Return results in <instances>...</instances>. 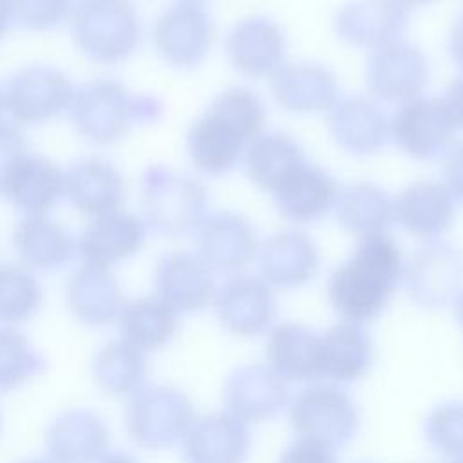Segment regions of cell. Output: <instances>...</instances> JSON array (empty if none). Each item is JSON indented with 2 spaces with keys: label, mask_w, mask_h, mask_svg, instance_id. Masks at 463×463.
Segmentation results:
<instances>
[{
  "label": "cell",
  "mask_w": 463,
  "mask_h": 463,
  "mask_svg": "<svg viewBox=\"0 0 463 463\" xmlns=\"http://www.w3.org/2000/svg\"><path fill=\"white\" fill-rule=\"evenodd\" d=\"M327 132L335 145L353 157L380 154L387 141L389 119L376 101L365 96H345L327 110Z\"/></svg>",
  "instance_id": "ac0fdd59"
},
{
  "label": "cell",
  "mask_w": 463,
  "mask_h": 463,
  "mask_svg": "<svg viewBox=\"0 0 463 463\" xmlns=\"http://www.w3.org/2000/svg\"><path fill=\"white\" fill-rule=\"evenodd\" d=\"M65 300L71 315L87 327L114 324L125 304L110 269L85 262L69 277Z\"/></svg>",
  "instance_id": "4316f807"
},
{
  "label": "cell",
  "mask_w": 463,
  "mask_h": 463,
  "mask_svg": "<svg viewBox=\"0 0 463 463\" xmlns=\"http://www.w3.org/2000/svg\"><path fill=\"white\" fill-rule=\"evenodd\" d=\"M2 105H4V103H2V96H0V109H2Z\"/></svg>",
  "instance_id": "db71d44e"
},
{
  "label": "cell",
  "mask_w": 463,
  "mask_h": 463,
  "mask_svg": "<svg viewBox=\"0 0 463 463\" xmlns=\"http://www.w3.org/2000/svg\"><path fill=\"white\" fill-rule=\"evenodd\" d=\"M271 96L288 114H320L338 101L340 83L327 65L302 60L284 63L271 76Z\"/></svg>",
  "instance_id": "ffe728a7"
},
{
  "label": "cell",
  "mask_w": 463,
  "mask_h": 463,
  "mask_svg": "<svg viewBox=\"0 0 463 463\" xmlns=\"http://www.w3.org/2000/svg\"><path fill=\"white\" fill-rule=\"evenodd\" d=\"M423 436L429 447L452 459L463 461V400L438 403L425 418Z\"/></svg>",
  "instance_id": "f35d334b"
},
{
  "label": "cell",
  "mask_w": 463,
  "mask_h": 463,
  "mask_svg": "<svg viewBox=\"0 0 463 463\" xmlns=\"http://www.w3.org/2000/svg\"><path fill=\"white\" fill-rule=\"evenodd\" d=\"M279 463H338L336 450L306 438H297L280 454Z\"/></svg>",
  "instance_id": "60d3db41"
},
{
  "label": "cell",
  "mask_w": 463,
  "mask_h": 463,
  "mask_svg": "<svg viewBox=\"0 0 463 463\" xmlns=\"http://www.w3.org/2000/svg\"><path fill=\"white\" fill-rule=\"evenodd\" d=\"M98 463H137V461L123 450H109Z\"/></svg>",
  "instance_id": "bcb514c9"
},
{
  "label": "cell",
  "mask_w": 463,
  "mask_h": 463,
  "mask_svg": "<svg viewBox=\"0 0 463 463\" xmlns=\"http://www.w3.org/2000/svg\"><path fill=\"white\" fill-rule=\"evenodd\" d=\"M0 429H2V412H0Z\"/></svg>",
  "instance_id": "f5cc1de1"
},
{
  "label": "cell",
  "mask_w": 463,
  "mask_h": 463,
  "mask_svg": "<svg viewBox=\"0 0 463 463\" xmlns=\"http://www.w3.org/2000/svg\"><path fill=\"white\" fill-rule=\"evenodd\" d=\"M76 45L94 61L116 63L139 43L137 14L127 0H83L74 11Z\"/></svg>",
  "instance_id": "52a82bcc"
},
{
  "label": "cell",
  "mask_w": 463,
  "mask_h": 463,
  "mask_svg": "<svg viewBox=\"0 0 463 463\" xmlns=\"http://www.w3.org/2000/svg\"><path fill=\"white\" fill-rule=\"evenodd\" d=\"M22 463H52V461L47 459V458H31V459H25Z\"/></svg>",
  "instance_id": "f907efd6"
},
{
  "label": "cell",
  "mask_w": 463,
  "mask_h": 463,
  "mask_svg": "<svg viewBox=\"0 0 463 463\" xmlns=\"http://www.w3.org/2000/svg\"><path fill=\"white\" fill-rule=\"evenodd\" d=\"M63 192L65 175L51 159L24 154L14 165L2 195L20 210L42 213L52 208Z\"/></svg>",
  "instance_id": "1f68e13d"
},
{
  "label": "cell",
  "mask_w": 463,
  "mask_h": 463,
  "mask_svg": "<svg viewBox=\"0 0 463 463\" xmlns=\"http://www.w3.org/2000/svg\"><path fill=\"white\" fill-rule=\"evenodd\" d=\"M266 119V107L251 89L237 85L221 90L188 128L186 150L192 165L210 177L228 175L262 134Z\"/></svg>",
  "instance_id": "6da1fadb"
},
{
  "label": "cell",
  "mask_w": 463,
  "mask_h": 463,
  "mask_svg": "<svg viewBox=\"0 0 463 463\" xmlns=\"http://www.w3.org/2000/svg\"><path fill=\"white\" fill-rule=\"evenodd\" d=\"M212 304L222 329L242 338L268 333L277 318L273 288L255 275H232L217 288Z\"/></svg>",
  "instance_id": "30bf717a"
},
{
  "label": "cell",
  "mask_w": 463,
  "mask_h": 463,
  "mask_svg": "<svg viewBox=\"0 0 463 463\" xmlns=\"http://www.w3.org/2000/svg\"><path fill=\"white\" fill-rule=\"evenodd\" d=\"M74 90L69 78L49 65L18 71L2 94L4 107L18 123H42L69 109Z\"/></svg>",
  "instance_id": "2e32d148"
},
{
  "label": "cell",
  "mask_w": 463,
  "mask_h": 463,
  "mask_svg": "<svg viewBox=\"0 0 463 463\" xmlns=\"http://www.w3.org/2000/svg\"><path fill=\"white\" fill-rule=\"evenodd\" d=\"M259 277L277 289H298L309 284L320 268V251L311 235L284 230L259 246Z\"/></svg>",
  "instance_id": "7402d4cb"
},
{
  "label": "cell",
  "mask_w": 463,
  "mask_h": 463,
  "mask_svg": "<svg viewBox=\"0 0 463 463\" xmlns=\"http://www.w3.org/2000/svg\"><path fill=\"white\" fill-rule=\"evenodd\" d=\"M11 18H13L11 0H0V38L5 34Z\"/></svg>",
  "instance_id": "7dc6e473"
},
{
  "label": "cell",
  "mask_w": 463,
  "mask_h": 463,
  "mask_svg": "<svg viewBox=\"0 0 463 463\" xmlns=\"http://www.w3.org/2000/svg\"><path fill=\"white\" fill-rule=\"evenodd\" d=\"M179 445L183 463H246L251 434L246 423L221 411L195 418Z\"/></svg>",
  "instance_id": "603a6c76"
},
{
  "label": "cell",
  "mask_w": 463,
  "mask_h": 463,
  "mask_svg": "<svg viewBox=\"0 0 463 463\" xmlns=\"http://www.w3.org/2000/svg\"><path fill=\"white\" fill-rule=\"evenodd\" d=\"M409 298L423 309L452 306L463 289V257L445 241H430L414 251L403 271Z\"/></svg>",
  "instance_id": "ba28073f"
},
{
  "label": "cell",
  "mask_w": 463,
  "mask_h": 463,
  "mask_svg": "<svg viewBox=\"0 0 463 463\" xmlns=\"http://www.w3.org/2000/svg\"><path fill=\"white\" fill-rule=\"evenodd\" d=\"M143 208L157 233L181 237L204 221L208 192L197 179L154 165L143 174Z\"/></svg>",
  "instance_id": "5b68a950"
},
{
  "label": "cell",
  "mask_w": 463,
  "mask_h": 463,
  "mask_svg": "<svg viewBox=\"0 0 463 463\" xmlns=\"http://www.w3.org/2000/svg\"><path fill=\"white\" fill-rule=\"evenodd\" d=\"M215 38L212 16L197 4L181 2L168 7L156 22L154 45L161 58L177 69L201 65Z\"/></svg>",
  "instance_id": "5bb4252c"
},
{
  "label": "cell",
  "mask_w": 463,
  "mask_h": 463,
  "mask_svg": "<svg viewBox=\"0 0 463 463\" xmlns=\"http://www.w3.org/2000/svg\"><path fill=\"white\" fill-rule=\"evenodd\" d=\"M456 127L439 98L420 96L396 107L389 119L392 143L411 159L434 161L452 146Z\"/></svg>",
  "instance_id": "9c48e42d"
},
{
  "label": "cell",
  "mask_w": 463,
  "mask_h": 463,
  "mask_svg": "<svg viewBox=\"0 0 463 463\" xmlns=\"http://www.w3.org/2000/svg\"><path fill=\"white\" fill-rule=\"evenodd\" d=\"M454 309H456V318H458L459 326L463 327V289H461L459 297H458L456 302H454Z\"/></svg>",
  "instance_id": "c3c4849f"
},
{
  "label": "cell",
  "mask_w": 463,
  "mask_h": 463,
  "mask_svg": "<svg viewBox=\"0 0 463 463\" xmlns=\"http://www.w3.org/2000/svg\"><path fill=\"white\" fill-rule=\"evenodd\" d=\"M13 18L29 29H49L63 20L69 0H11Z\"/></svg>",
  "instance_id": "ab89813d"
},
{
  "label": "cell",
  "mask_w": 463,
  "mask_h": 463,
  "mask_svg": "<svg viewBox=\"0 0 463 463\" xmlns=\"http://www.w3.org/2000/svg\"><path fill=\"white\" fill-rule=\"evenodd\" d=\"M266 365L284 382L320 380V333L298 322H282L268 331Z\"/></svg>",
  "instance_id": "83f0119b"
},
{
  "label": "cell",
  "mask_w": 463,
  "mask_h": 463,
  "mask_svg": "<svg viewBox=\"0 0 463 463\" xmlns=\"http://www.w3.org/2000/svg\"><path fill=\"white\" fill-rule=\"evenodd\" d=\"M116 324L119 338L145 354L166 347L179 329L177 313L156 295L125 302Z\"/></svg>",
  "instance_id": "d6a6232c"
},
{
  "label": "cell",
  "mask_w": 463,
  "mask_h": 463,
  "mask_svg": "<svg viewBox=\"0 0 463 463\" xmlns=\"http://www.w3.org/2000/svg\"><path fill=\"white\" fill-rule=\"evenodd\" d=\"M145 242V224L121 210L96 217L81 233L78 250L85 264L110 268L139 251Z\"/></svg>",
  "instance_id": "f1b7e54d"
},
{
  "label": "cell",
  "mask_w": 463,
  "mask_h": 463,
  "mask_svg": "<svg viewBox=\"0 0 463 463\" xmlns=\"http://www.w3.org/2000/svg\"><path fill=\"white\" fill-rule=\"evenodd\" d=\"M288 418L297 438L324 443L335 450L351 443L360 430V409L336 383H311L289 400Z\"/></svg>",
  "instance_id": "8992f818"
},
{
  "label": "cell",
  "mask_w": 463,
  "mask_h": 463,
  "mask_svg": "<svg viewBox=\"0 0 463 463\" xmlns=\"http://www.w3.org/2000/svg\"><path fill=\"white\" fill-rule=\"evenodd\" d=\"M373 360L374 344L364 324L342 320L320 333V380L336 385L358 382Z\"/></svg>",
  "instance_id": "484cf974"
},
{
  "label": "cell",
  "mask_w": 463,
  "mask_h": 463,
  "mask_svg": "<svg viewBox=\"0 0 463 463\" xmlns=\"http://www.w3.org/2000/svg\"><path fill=\"white\" fill-rule=\"evenodd\" d=\"M333 212L340 228L358 239L387 233L394 222V201L369 181L340 188Z\"/></svg>",
  "instance_id": "4dcf8cb0"
},
{
  "label": "cell",
  "mask_w": 463,
  "mask_h": 463,
  "mask_svg": "<svg viewBox=\"0 0 463 463\" xmlns=\"http://www.w3.org/2000/svg\"><path fill=\"white\" fill-rule=\"evenodd\" d=\"M156 297L177 315L206 309L215 297L213 271L195 253L172 251L165 255L154 271Z\"/></svg>",
  "instance_id": "44dd1931"
},
{
  "label": "cell",
  "mask_w": 463,
  "mask_h": 463,
  "mask_svg": "<svg viewBox=\"0 0 463 463\" xmlns=\"http://www.w3.org/2000/svg\"><path fill=\"white\" fill-rule=\"evenodd\" d=\"M244 172L262 192L273 194L300 166L307 163L306 150L288 132H262L246 150Z\"/></svg>",
  "instance_id": "f546056e"
},
{
  "label": "cell",
  "mask_w": 463,
  "mask_h": 463,
  "mask_svg": "<svg viewBox=\"0 0 463 463\" xmlns=\"http://www.w3.org/2000/svg\"><path fill=\"white\" fill-rule=\"evenodd\" d=\"M24 154V139L20 132L7 123H0V194H4L5 183Z\"/></svg>",
  "instance_id": "b9f144b4"
},
{
  "label": "cell",
  "mask_w": 463,
  "mask_h": 463,
  "mask_svg": "<svg viewBox=\"0 0 463 463\" xmlns=\"http://www.w3.org/2000/svg\"><path fill=\"white\" fill-rule=\"evenodd\" d=\"M224 411L246 425L277 418L289 405L288 382L266 364L235 367L222 385Z\"/></svg>",
  "instance_id": "9a60e30c"
},
{
  "label": "cell",
  "mask_w": 463,
  "mask_h": 463,
  "mask_svg": "<svg viewBox=\"0 0 463 463\" xmlns=\"http://www.w3.org/2000/svg\"><path fill=\"white\" fill-rule=\"evenodd\" d=\"M69 114L83 137L94 143H110L125 136L134 125L159 119L163 103L150 94L130 96L118 81L96 80L74 92Z\"/></svg>",
  "instance_id": "3957f363"
},
{
  "label": "cell",
  "mask_w": 463,
  "mask_h": 463,
  "mask_svg": "<svg viewBox=\"0 0 463 463\" xmlns=\"http://www.w3.org/2000/svg\"><path fill=\"white\" fill-rule=\"evenodd\" d=\"M407 25L409 9L396 0H347L333 18L338 40L367 51L402 40Z\"/></svg>",
  "instance_id": "e0dca14e"
},
{
  "label": "cell",
  "mask_w": 463,
  "mask_h": 463,
  "mask_svg": "<svg viewBox=\"0 0 463 463\" xmlns=\"http://www.w3.org/2000/svg\"><path fill=\"white\" fill-rule=\"evenodd\" d=\"M456 130H463V74L454 78L439 98Z\"/></svg>",
  "instance_id": "ee69618b"
},
{
  "label": "cell",
  "mask_w": 463,
  "mask_h": 463,
  "mask_svg": "<svg viewBox=\"0 0 463 463\" xmlns=\"http://www.w3.org/2000/svg\"><path fill=\"white\" fill-rule=\"evenodd\" d=\"M43 289L24 266L0 264V324L16 327L29 322L42 307Z\"/></svg>",
  "instance_id": "74e56055"
},
{
  "label": "cell",
  "mask_w": 463,
  "mask_h": 463,
  "mask_svg": "<svg viewBox=\"0 0 463 463\" xmlns=\"http://www.w3.org/2000/svg\"><path fill=\"white\" fill-rule=\"evenodd\" d=\"M443 184L456 199V203H463V141L452 145L443 156L441 166Z\"/></svg>",
  "instance_id": "7bdbcfd3"
},
{
  "label": "cell",
  "mask_w": 463,
  "mask_h": 463,
  "mask_svg": "<svg viewBox=\"0 0 463 463\" xmlns=\"http://www.w3.org/2000/svg\"><path fill=\"white\" fill-rule=\"evenodd\" d=\"M394 221L412 237L439 241L456 221V199L438 181H414L394 199Z\"/></svg>",
  "instance_id": "cb8c5ba5"
},
{
  "label": "cell",
  "mask_w": 463,
  "mask_h": 463,
  "mask_svg": "<svg viewBox=\"0 0 463 463\" xmlns=\"http://www.w3.org/2000/svg\"><path fill=\"white\" fill-rule=\"evenodd\" d=\"M183 2H188V4H195V2H201V0H183Z\"/></svg>",
  "instance_id": "816d5d0a"
},
{
  "label": "cell",
  "mask_w": 463,
  "mask_h": 463,
  "mask_svg": "<svg viewBox=\"0 0 463 463\" xmlns=\"http://www.w3.org/2000/svg\"><path fill=\"white\" fill-rule=\"evenodd\" d=\"M400 244L387 233L364 237L327 280V300L347 322L378 318L403 282Z\"/></svg>",
  "instance_id": "7a4b0ae2"
},
{
  "label": "cell",
  "mask_w": 463,
  "mask_h": 463,
  "mask_svg": "<svg viewBox=\"0 0 463 463\" xmlns=\"http://www.w3.org/2000/svg\"><path fill=\"white\" fill-rule=\"evenodd\" d=\"M90 374L98 389L114 398H130L146 380V354L121 338L99 345L90 360Z\"/></svg>",
  "instance_id": "e575fe53"
},
{
  "label": "cell",
  "mask_w": 463,
  "mask_h": 463,
  "mask_svg": "<svg viewBox=\"0 0 463 463\" xmlns=\"http://www.w3.org/2000/svg\"><path fill=\"white\" fill-rule=\"evenodd\" d=\"M450 463H463V461H450Z\"/></svg>",
  "instance_id": "11a10c76"
},
{
  "label": "cell",
  "mask_w": 463,
  "mask_h": 463,
  "mask_svg": "<svg viewBox=\"0 0 463 463\" xmlns=\"http://www.w3.org/2000/svg\"><path fill=\"white\" fill-rule=\"evenodd\" d=\"M110 445L107 421L94 411L72 407L47 425L43 447L52 463H98Z\"/></svg>",
  "instance_id": "d6986e66"
},
{
  "label": "cell",
  "mask_w": 463,
  "mask_h": 463,
  "mask_svg": "<svg viewBox=\"0 0 463 463\" xmlns=\"http://www.w3.org/2000/svg\"><path fill=\"white\" fill-rule=\"evenodd\" d=\"M14 250L27 269H61L74 253L71 235L54 221L31 215L18 222L13 237Z\"/></svg>",
  "instance_id": "d590c367"
},
{
  "label": "cell",
  "mask_w": 463,
  "mask_h": 463,
  "mask_svg": "<svg viewBox=\"0 0 463 463\" xmlns=\"http://www.w3.org/2000/svg\"><path fill=\"white\" fill-rule=\"evenodd\" d=\"M398 4H402L403 7H420V5H427V4H432L434 0H396Z\"/></svg>",
  "instance_id": "681fc988"
},
{
  "label": "cell",
  "mask_w": 463,
  "mask_h": 463,
  "mask_svg": "<svg viewBox=\"0 0 463 463\" xmlns=\"http://www.w3.org/2000/svg\"><path fill=\"white\" fill-rule=\"evenodd\" d=\"M449 52L452 61L463 71V13L452 24L449 34Z\"/></svg>",
  "instance_id": "f6af8a7d"
},
{
  "label": "cell",
  "mask_w": 463,
  "mask_h": 463,
  "mask_svg": "<svg viewBox=\"0 0 463 463\" xmlns=\"http://www.w3.org/2000/svg\"><path fill=\"white\" fill-rule=\"evenodd\" d=\"M65 194L81 213L99 217L119 210L123 181L112 165L101 159H85L65 175Z\"/></svg>",
  "instance_id": "836d02e7"
},
{
  "label": "cell",
  "mask_w": 463,
  "mask_h": 463,
  "mask_svg": "<svg viewBox=\"0 0 463 463\" xmlns=\"http://www.w3.org/2000/svg\"><path fill=\"white\" fill-rule=\"evenodd\" d=\"M259 246L253 222L239 212H215L197 228V255L213 273H241L257 259Z\"/></svg>",
  "instance_id": "4fadbf2b"
},
{
  "label": "cell",
  "mask_w": 463,
  "mask_h": 463,
  "mask_svg": "<svg viewBox=\"0 0 463 463\" xmlns=\"http://www.w3.org/2000/svg\"><path fill=\"white\" fill-rule=\"evenodd\" d=\"M195 418L190 396L172 385H143L127 398V434L137 447L146 450H165L181 443Z\"/></svg>",
  "instance_id": "277c9868"
},
{
  "label": "cell",
  "mask_w": 463,
  "mask_h": 463,
  "mask_svg": "<svg viewBox=\"0 0 463 463\" xmlns=\"http://www.w3.org/2000/svg\"><path fill=\"white\" fill-rule=\"evenodd\" d=\"M340 186L318 165L306 163L271 195L282 219L291 224H313L335 210Z\"/></svg>",
  "instance_id": "d4e9b609"
},
{
  "label": "cell",
  "mask_w": 463,
  "mask_h": 463,
  "mask_svg": "<svg viewBox=\"0 0 463 463\" xmlns=\"http://www.w3.org/2000/svg\"><path fill=\"white\" fill-rule=\"evenodd\" d=\"M224 51L230 65L244 78H271L284 63L288 36L280 24L266 14L237 20L226 34Z\"/></svg>",
  "instance_id": "8fae6325"
},
{
  "label": "cell",
  "mask_w": 463,
  "mask_h": 463,
  "mask_svg": "<svg viewBox=\"0 0 463 463\" xmlns=\"http://www.w3.org/2000/svg\"><path fill=\"white\" fill-rule=\"evenodd\" d=\"M45 371L38 347L16 327L0 326V394L13 392Z\"/></svg>",
  "instance_id": "8d00e7d4"
},
{
  "label": "cell",
  "mask_w": 463,
  "mask_h": 463,
  "mask_svg": "<svg viewBox=\"0 0 463 463\" xmlns=\"http://www.w3.org/2000/svg\"><path fill=\"white\" fill-rule=\"evenodd\" d=\"M365 80L376 99L402 105L423 96L430 80L429 60L418 45L398 40L373 51Z\"/></svg>",
  "instance_id": "7c38bea8"
}]
</instances>
